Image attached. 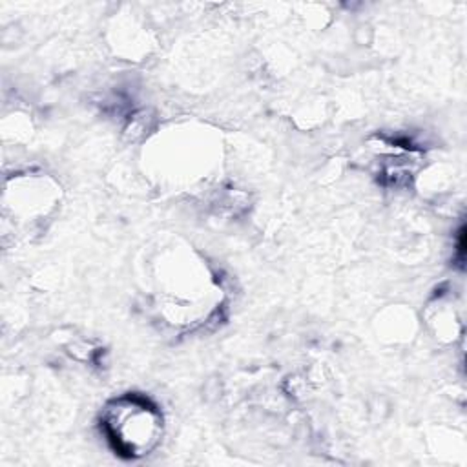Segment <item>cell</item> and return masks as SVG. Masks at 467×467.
I'll return each mask as SVG.
<instances>
[{
    "instance_id": "1",
    "label": "cell",
    "mask_w": 467,
    "mask_h": 467,
    "mask_svg": "<svg viewBox=\"0 0 467 467\" xmlns=\"http://www.w3.org/2000/svg\"><path fill=\"white\" fill-rule=\"evenodd\" d=\"M108 440L128 458L148 454L161 438L162 418L155 405L139 396H124L106 407Z\"/></svg>"
}]
</instances>
